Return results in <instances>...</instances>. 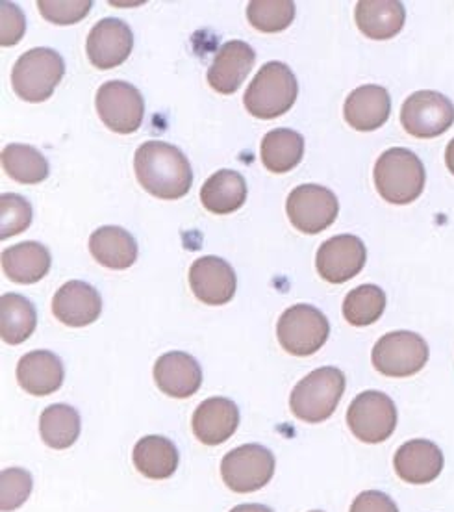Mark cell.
<instances>
[{"label":"cell","instance_id":"cell-1","mask_svg":"<svg viewBox=\"0 0 454 512\" xmlns=\"http://www.w3.org/2000/svg\"><path fill=\"white\" fill-rule=\"evenodd\" d=\"M138 182L158 199L175 201L190 192L193 182L190 160L175 145L145 141L134 158Z\"/></svg>","mask_w":454,"mask_h":512},{"label":"cell","instance_id":"cell-2","mask_svg":"<svg viewBox=\"0 0 454 512\" xmlns=\"http://www.w3.org/2000/svg\"><path fill=\"white\" fill-rule=\"evenodd\" d=\"M375 186L391 205H410L425 190L427 173L417 154L404 147L382 153L375 164Z\"/></svg>","mask_w":454,"mask_h":512},{"label":"cell","instance_id":"cell-3","mask_svg":"<svg viewBox=\"0 0 454 512\" xmlns=\"http://www.w3.org/2000/svg\"><path fill=\"white\" fill-rule=\"evenodd\" d=\"M299 82L282 62L265 64L245 91L243 103L251 116L275 119L284 116L297 101Z\"/></svg>","mask_w":454,"mask_h":512},{"label":"cell","instance_id":"cell-4","mask_svg":"<svg viewBox=\"0 0 454 512\" xmlns=\"http://www.w3.org/2000/svg\"><path fill=\"white\" fill-rule=\"evenodd\" d=\"M345 392V375L338 368H319L308 373L293 388L290 397L291 412L306 423L328 420Z\"/></svg>","mask_w":454,"mask_h":512},{"label":"cell","instance_id":"cell-5","mask_svg":"<svg viewBox=\"0 0 454 512\" xmlns=\"http://www.w3.org/2000/svg\"><path fill=\"white\" fill-rule=\"evenodd\" d=\"M64 75V58L52 49L38 47L25 52L13 65V91L23 101L43 103L51 97Z\"/></svg>","mask_w":454,"mask_h":512},{"label":"cell","instance_id":"cell-6","mask_svg":"<svg viewBox=\"0 0 454 512\" xmlns=\"http://www.w3.org/2000/svg\"><path fill=\"white\" fill-rule=\"evenodd\" d=\"M328 334L327 316L312 305H293L278 320V342L295 357L314 355L325 346Z\"/></svg>","mask_w":454,"mask_h":512},{"label":"cell","instance_id":"cell-7","mask_svg":"<svg viewBox=\"0 0 454 512\" xmlns=\"http://www.w3.org/2000/svg\"><path fill=\"white\" fill-rule=\"evenodd\" d=\"M371 360L375 370L386 377H410L425 368L429 346L419 334L395 331L384 334L375 344Z\"/></svg>","mask_w":454,"mask_h":512},{"label":"cell","instance_id":"cell-8","mask_svg":"<svg viewBox=\"0 0 454 512\" xmlns=\"http://www.w3.org/2000/svg\"><path fill=\"white\" fill-rule=\"evenodd\" d=\"M401 123L414 138H438L453 127L454 104L440 91H416L404 101Z\"/></svg>","mask_w":454,"mask_h":512},{"label":"cell","instance_id":"cell-9","mask_svg":"<svg viewBox=\"0 0 454 512\" xmlns=\"http://www.w3.org/2000/svg\"><path fill=\"white\" fill-rule=\"evenodd\" d=\"M347 423L356 438L366 444H380L388 440L397 427V409L390 396L367 390L354 397L347 410Z\"/></svg>","mask_w":454,"mask_h":512},{"label":"cell","instance_id":"cell-10","mask_svg":"<svg viewBox=\"0 0 454 512\" xmlns=\"http://www.w3.org/2000/svg\"><path fill=\"white\" fill-rule=\"evenodd\" d=\"M275 474V455L258 444L232 449L221 462V475L234 492H256L264 488Z\"/></svg>","mask_w":454,"mask_h":512},{"label":"cell","instance_id":"cell-11","mask_svg":"<svg viewBox=\"0 0 454 512\" xmlns=\"http://www.w3.org/2000/svg\"><path fill=\"white\" fill-rule=\"evenodd\" d=\"M291 225L304 234H319L328 229L340 212L338 197L317 184L297 186L286 201Z\"/></svg>","mask_w":454,"mask_h":512},{"label":"cell","instance_id":"cell-12","mask_svg":"<svg viewBox=\"0 0 454 512\" xmlns=\"http://www.w3.org/2000/svg\"><path fill=\"white\" fill-rule=\"evenodd\" d=\"M95 104L102 123L117 134H132L143 123V97L138 88L123 80H112L102 84L97 91Z\"/></svg>","mask_w":454,"mask_h":512},{"label":"cell","instance_id":"cell-13","mask_svg":"<svg viewBox=\"0 0 454 512\" xmlns=\"http://www.w3.org/2000/svg\"><path fill=\"white\" fill-rule=\"evenodd\" d=\"M366 260L364 242L353 234H340L319 247L316 266L325 281L343 284L354 279L364 269Z\"/></svg>","mask_w":454,"mask_h":512},{"label":"cell","instance_id":"cell-14","mask_svg":"<svg viewBox=\"0 0 454 512\" xmlns=\"http://www.w3.org/2000/svg\"><path fill=\"white\" fill-rule=\"evenodd\" d=\"M134 47V34L130 26L115 19H101L89 32L86 51H88L89 62L97 69H114L117 65L123 64L130 56Z\"/></svg>","mask_w":454,"mask_h":512},{"label":"cell","instance_id":"cell-15","mask_svg":"<svg viewBox=\"0 0 454 512\" xmlns=\"http://www.w3.org/2000/svg\"><path fill=\"white\" fill-rule=\"evenodd\" d=\"M236 284L234 269L219 256H202L191 264V290L204 305H227L236 294Z\"/></svg>","mask_w":454,"mask_h":512},{"label":"cell","instance_id":"cell-16","mask_svg":"<svg viewBox=\"0 0 454 512\" xmlns=\"http://www.w3.org/2000/svg\"><path fill=\"white\" fill-rule=\"evenodd\" d=\"M256 52L245 41H227L208 69V82L217 93L232 95L240 90L243 80L251 73Z\"/></svg>","mask_w":454,"mask_h":512},{"label":"cell","instance_id":"cell-17","mask_svg":"<svg viewBox=\"0 0 454 512\" xmlns=\"http://www.w3.org/2000/svg\"><path fill=\"white\" fill-rule=\"evenodd\" d=\"M52 312L69 327H86L101 316V294L88 282H65L52 299Z\"/></svg>","mask_w":454,"mask_h":512},{"label":"cell","instance_id":"cell-18","mask_svg":"<svg viewBox=\"0 0 454 512\" xmlns=\"http://www.w3.org/2000/svg\"><path fill=\"white\" fill-rule=\"evenodd\" d=\"M240 409L227 397H210L202 401L193 414V433L206 446H219L236 433Z\"/></svg>","mask_w":454,"mask_h":512},{"label":"cell","instance_id":"cell-19","mask_svg":"<svg viewBox=\"0 0 454 512\" xmlns=\"http://www.w3.org/2000/svg\"><path fill=\"white\" fill-rule=\"evenodd\" d=\"M154 381L167 396L186 399L197 394L201 388V366L188 353L171 351L156 360Z\"/></svg>","mask_w":454,"mask_h":512},{"label":"cell","instance_id":"cell-20","mask_svg":"<svg viewBox=\"0 0 454 512\" xmlns=\"http://www.w3.org/2000/svg\"><path fill=\"white\" fill-rule=\"evenodd\" d=\"M393 466L404 483L427 485L442 474V449L429 440H410L395 453Z\"/></svg>","mask_w":454,"mask_h":512},{"label":"cell","instance_id":"cell-21","mask_svg":"<svg viewBox=\"0 0 454 512\" xmlns=\"http://www.w3.org/2000/svg\"><path fill=\"white\" fill-rule=\"evenodd\" d=\"M391 112L390 93L382 86H360L347 97L343 116L345 121L360 132H371L382 127Z\"/></svg>","mask_w":454,"mask_h":512},{"label":"cell","instance_id":"cell-22","mask_svg":"<svg viewBox=\"0 0 454 512\" xmlns=\"http://www.w3.org/2000/svg\"><path fill=\"white\" fill-rule=\"evenodd\" d=\"M64 364L51 351H32L19 360L17 381L32 396H49L64 384Z\"/></svg>","mask_w":454,"mask_h":512},{"label":"cell","instance_id":"cell-23","mask_svg":"<svg viewBox=\"0 0 454 512\" xmlns=\"http://www.w3.org/2000/svg\"><path fill=\"white\" fill-rule=\"evenodd\" d=\"M356 25L371 39L395 38L403 30L406 10L397 0H362L356 4Z\"/></svg>","mask_w":454,"mask_h":512},{"label":"cell","instance_id":"cell-24","mask_svg":"<svg viewBox=\"0 0 454 512\" xmlns=\"http://www.w3.org/2000/svg\"><path fill=\"white\" fill-rule=\"evenodd\" d=\"M93 258L110 269H128L138 260V244L130 232L121 227H101L89 238Z\"/></svg>","mask_w":454,"mask_h":512},{"label":"cell","instance_id":"cell-25","mask_svg":"<svg viewBox=\"0 0 454 512\" xmlns=\"http://www.w3.org/2000/svg\"><path fill=\"white\" fill-rule=\"evenodd\" d=\"M2 269L10 281L34 284L49 273L51 253L38 242L12 245L2 251Z\"/></svg>","mask_w":454,"mask_h":512},{"label":"cell","instance_id":"cell-26","mask_svg":"<svg viewBox=\"0 0 454 512\" xmlns=\"http://www.w3.org/2000/svg\"><path fill=\"white\" fill-rule=\"evenodd\" d=\"M247 199V182L232 169H221L204 182L201 201L204 208L217 216H227L240 210Z\"/></svg>","mask_w":454,"mask_h":512},{"label":"cell","instance_id":"cell-27","mask_svg":"<svg viewBox=\"0 0 454 512\" xmlns=\"http://www.w3.org/2000/svg\"><path fill=\"white\" fill-rule=\"evenodd\" d=\"M134 464L149 479H167L177 472V446L165 436H145L134 448Z\"/></svg>","mask_w":454,"mask_h":512},{"label":"cell","instance_id":"cell-28","mask_svg":"<svg viewBox=\"0 0 454 512\" xmlns=\"http://www.w3.org/2000/svg\"><path fill=\"white\" fill-rule=\"evenodd\" d=\"M36 325V308L26 297L17 294L0 297V336L6 344H23L34 334Z\"/></svg>","mask_w":454,"mask_h":512},{"label":"cell","instance_id":"cell-29","mask_svg":"<svg viewBox=\"0 0 454 512\" xmlns=\"http://www.w3.org/2000/svg\"><path fill=\"white\" fill-rule=\"evenodd\" d=\"M262 162L271 173H288L303 160V136L290 128H277L265 134L262 140Z\"/></svg>","mask_w":454,"mask_h":512},{"label":"cell","instance_id":"cell-30","mask_svg":"<svg viewBox=\"0 0 454 512\" xmlns=\"http://www.w3.org/2000/svg\"><path fill=\"white\" fill-rule=\"evenodd\" d=\"M43 442L54 449L71 448L80 435V416L73 407L56 403L43 410L39 420Z\"/></svg>","mask_w":454,"mask_h":512},{"label":"cell","instance_id":"cell-31","mask_svg":"<svg viewBox=\"0 0 454 512\" xmlns=\"http://www.w3.org/2000/svg\"><path fill=\"white\" fill-rule=\"evenodd\" d=\"M2 167L8 177L21 184H39L49 177V162L38 149L12 143L2 151Z\"/></svg>","mask_w":454,"mask_h":512},{"label":"cell","instance_id":"cell-32","mask_svg":"<svg viewBox=\"0 0 454 512\" xmlns=\"http://www.w3.org/2000/svg\"><path fill=\"white\" fill-rule=\"evenodd\" d=\"M386 308V294L375 284H362L343 301V316L354 327H367L380 320Z\"/></svg>","mask_w":454,"mask_h":512},{"label":"cell","instance_id":"cell-33","mask_svg":"<svg viewBox=\"0 0 454 512\" xmlns=\"http://www.w3.org/2000/svg\"><path fill=\"white\" fill-rule=\"evenodd\" d=\"M247 19L265 34L282 32L295 19V4L291 0H253L247 8Z\"/></svg>","mask_w":454,"mask_h":512},{"label":"cell","instance_id":"cell-34","mask_svg":"<svg viewBox=\"0 0 454 512\" xmlns=\"http://www.w3.org/2000/svg\"><path fill=\"white\" fill-rule=\"evenodd\" d=\"M0 240L25 232L32 223V205L17 193L0 197Z\"/></svg>","mask_w":454,"mask_h":512},{"label":"cell","instance_id":"cell-35","mask_svg":"<svg viewBox=\"0 0 454 512\" xmlns=\"http://www.w3.org/2000/svg\"><path fill=\"white\" fill-rule=\"evenodd\" d=\"M2 481V512H12L21 507L32 492V475L23 468H8L0 475Z\"/></svg>","mask_w":454,"mask_h":512},{"label":"cell","instance_id":"cell-36","mask_svg":"<svg viewBox=\"0 0 454 512\" xmlns=\"http://www.w3.org/2000/svg\"><path fill=\"white\" fill-rule=\"evenodd\" d=\"M93 2L91 0H39L41 15L54 25H75L82 21Z\"/></svg>","mask_w":454,"mask_h":512},{"label":"cell","instance_id":"cell-37","mask_svg":"<svg viewBox=\"0 0 454 512\" xmlns=\"http://www.w3.org/2000/svg\"><path fill=\"white\" fill-rule=\"evenodd\" d=\"M0 13H2L0 45L13 47L25 36V13L21 12L13 2H0Z\"/></svg>","mask_w":454,"mask_h":512},{"label":"cell","instance_id":"cell-38","mask_svg":"<svg viewBox=\"0 0 454 512\" xmlns=\"http://www.w3.org/2000/svg\"><path fill=\"white\" fill-rule=\"evenodd\" d=\"M351 512H399V509L390 496L379 490H367L354 500Z\"/></svg>","mask_w":454,"mask_h":512},{"label":"cell","instance_id":"cell-39","mask_svg":"<svg viewBox=\"0 0 454 512\" xmlns=\"http://www.w3.org/2000/svg\"><path fill=\"white\" fill-rule=\"evenodd\" d=\"M230 512H273L265 505H256V503H245V505H238Z\"/></svg>","mask_w":454,"mask_h":512},{"label":"cell","instance_id":"cell-40","mask_svg":"<svg viewBox=\"0 0 454 512\" xmlns=\"http://www.w3.org/2000/svg\"><path fill=\"white\" fill-rule=\"evenodd\" d=\"M445 164H447L449 171L454 175V138L449 141V145L445 149Z\"/></svg>","mask_w":454,"mask_h":512},{"label":"cell","instance_id":"cell-41","mask_svg":"<svg viewBox=\"0 0 454 512\" xmlns=\"http://www.w3.org/2000/svg\"><path fill=\"white\" fill-rule=\"evenodd\" d=\"M312 512H321V511H312Z\"/></svg>","mask_w":454,"mask_h":512}]
</instances>
